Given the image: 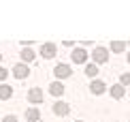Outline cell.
Wrapping results in <instances>:
<instances>
[{
  "instance_id": "16",
  "label": "cell",
  "mask_w": 130,
  "mask_h": 122,
  "mask_svg": "<svg viewBox=\"0 0 130 122\" xmlns=\"http://www.w3.org/2000/svg\"><path fill=\"white\" fill-rule=\"evenodd\" d=\"M120 84H122V86H130V73H124V75L120 77Z\"/></svg>"
},
{
  "instance_id": "4",
  "label": "cell",
  "mask_w": 130,
  "mask_h": 122,
  "mask_svg": "<svg viewBox=\"0 0 130 122\" xmlns=\"http://www.w3.org/2000/svg\"><path fill=\"white\" fill-rule=\"evenodd\" d=\"M53 73H56V77H60V79H64V77H70V73H73V71H70V66L68 64H58L56 66V71H53Z\"/></svg>"
},
{
  "instance_id": "14",
  "label": "cell",
  "mask_w": 130,
  "mask_h": 122,
  "mask_svg": "<svg viewBox=\"0 0 130 122\" xmlns=\"http://www.w3.org/2000/svg\"><path fill=\"white\" fill-rule=\"evenodd\" d=\"M85 73H88L90 77H96V75H98V66H96V64H88V66H85Z\"/></svg>"
},
{
  "instance_id": "13",
  "label": "cell",
  "mask_w": 130,
  "mask_h": 122,
  "mask_svg": "<svg viewBox=\"0 0 130 122\" xmlns=\"http://www.w3.org/2000/svg\"><path fill=\"white\" fill-rule=\"evenodd\" d=\"M21 60H24V62H32V60H34V52H32L30 47L24 49V52H21Z\"/></svg>"
},
{
  "instance_id": "11",
  "label": "cell",
  "mask_w": 130,
  "mask_h": 122,
  "mask_svg": "<svg viewBox=\"0 0 130 122\" xmlns=\"http://www.w3.org/2000/svg\"><path fill=\"white\" fill-rule=\"evenodd\" d=\"M124 94H126V88H124L122 84H115V86L111 88V96L113 99H122Z\"/></svg>"
},
{
  "instance_id": "8",
  "label": "cell",
  "mask_w": 130,
  "mask_h": 122,
  "mask_svg": "<svg viewBox=\"0 0 130 122\" xmlns=\"http://www.w3.org/2000/svg\"><path fill=\"white\" fill-rule=\"evenodd\" d=\"M90 90H92V94H102L107 90V86H105V81H100V79H94L90 84Z\"/></svg>"
},
{
  "instance_id": "10",
  "label": "cell",
  "mask_w": 130,
  "mask_h": 122,
  "mask_svg": "<svg viewBox=\"0 0 130 122\" xmlns=\"http://www.w3.org/2000/svg\"><path fill=\"white\" fill-rule=\"evenodd\" d=\"M11 96H13V88L7 84H0V101H7Z\"/></svg>"
},
{
  "instance_id": "17",
  "label": "cell",
  "mask_w": 130,
  "mask_h": 122,
  "mask_svg": "<svg viewBox=\"0 0 130 122\" xmlns=\"http://www.w3.org/2000/svg\"><path fill=\"white\" fill-rule=\"evenodd\" d=\"M7 77H9V71L0 66V81H2V79H7Z\"/></svg>"
},
{
  "instance_id": "12",
  "label": "cell",
  "mask_w": 130,
  "mask_h": 122,
  "mask_svg": "<svg viewBox=\"0 0 130 122\" xmlns=\"http://www.w3.org/2000/svg\"><path fill=\"white\" fill-rule=\"evenodd\" d=\"M49 92L53 94V96H62L64 94V86L60 84V81H53V84L49 86Z\"/></svg>"
},
{
  "instance_id": "9",
  "label": "cell",
  "mask_w": 130,
  "mask_h": 122,
  "mask_svg": "<svg viewBox=\"0 0 130 122\" xmlns=\"http://www.w3.org/2000/svg\"><path fill=\"white\" fill-rule=\"evenodd\" d=\"M26 120H28V122H39V120H41V112H39L36 107L26 109Z\"/></svg>"
},
{
  "instance_id": "7",
  "label": "cell",
  "mask_w": 130,
  "mask_h": 122,
  "mask_svg": "<svg viewBox=\"0 0 130 122\" xmlns=\"http://www.w3.org/2000/svg\"><path fill=\"white\" fill-rule=\"evenodd\" d=\"M70 112V107L66 103H62V101H58V103H53V114L56 116H66Z\"/></svg>"
},
{
  "instance_id": "1",
  "label": "cell",
  "mask_w": 130,
  "mask_h": 122,
  "mask_svg": "<svg viewBox=\"0 0 130 122\" xmlns=\"http://www.w3.org/2000/svg\"><path fill=\"white\" fill-rule=\"evenodd\" d=\"M92 58H94V62H96V64H105L107 60H109V52H107L105 47H96V49H94V54H92Z\"/></svg>"
},
{
  "instance_id": "18",
  "label": "cell",
  "mask_w": 130,
  "mask_h": 122,
  "mask_svg": "<svg viewBox=\"0 0 130 122\" xmlns=\"http://www.w3.org/2000/svg\"><path fill=\"white\" fill-rule=\"evenodd\" d=\"M2 122H17V118H15V116H4Z\"/></svg>"
},
{
  "instance_id": "2",
  "label": "cell",
  "mask_w": 130,
  "mask_h": 122,
  "mask_svg": "<svg viewBox=\"0 0 130 122\" xmlns=\"http://www.w3.org/2000/svg\"><path fill=\"white\" fill-rule=\"evenodd\" d=\"M28 101L34 103V105H39L43 101V90H41V88H30V90H28Z\"/></svg>"
},
{
  "instance_id": "6",
  "label": "cell",
  "mask_w": 130,
  "mask_h": 122,
  "mask_svg": "<svg viewBox=\"0 0 130 122\" xmlns=\"http://www.w3.org/2000/svg\"><path fill=\"white\" fill-rule=\"evenodd\" d=\"M85 60H88V52H85V49H81V47H77V49L73 52V62L83 64Z\"/></svg>"
},
{
  "instance_id": "20",
  "label": "cell",
  "mask_w": 130,
  "mask_h": 122,
  "mask_svg": "<svg viewBox=\"0 0 130 122\" xmlns=\"http://www.w3.org/2000/svg\"><path fill=\"white\" fill-rule=\"evenodd\" d=\"M0 60H2V54H0Z\"/></svg>"
},
{
  "instance_id": "3",
  "label": "cell",
  "mask_w": 130,
  "mask_h": 122,
  "mask_svg": "<svg viewBox=\"0 0 130 122\" xmlns=\"http://www.w3.org/2000/svg\"><path fill=\"white\" fill-rule=\"evenodd\" d=\"M56 45H53V43H43V45H41V56L43 58H53V56H56Z\"/></svg>"
},
{
  "instance_id": "19",
  "label": "cell",
  "mask_w": 130,
  "mask_h": 122,
  "mask_svg": "<svg viewBox=\"0 0 130 122\" xmlns=\"http://www.w3.org/2000/svg\"><path fill=\"white\" fill-rule=\"evenodd\" d=\"M128 62H130V54H128Z\"/></svg>"
},
{
  "instance_id": "15",
  "label": "cell",
  "mask_w": 130,
  "mask_h": 122,
  "mask_svg": "<svg viewBox=\"0 0 130 122\" xmlns=\"http://www.w3.org/2000/svg\"><path fill=\"white\" fill-rule=\"evenodd\" d=\"M124 47H126V43H124V41H113V43H111V49H113V52H124Z\"/></svg>"
},
{
  "instance_id": "5",
  "label": "cell",
  "mask_w": 130,
  "mask_h": 122,
  "mask_svg": "<svg viewBox=\"0 0 130 122\" xmlns=\"http://www.w3.org/2000/svg\"><path fill=\"white\" fill-rule=\"evenodd\" d=\"M28 73H30V71H28V64H24V62H21V64H15V69H13V75L17 77V79L28 77Z\"/></svg>"
}]
</instances>
